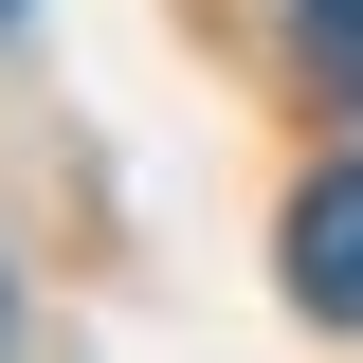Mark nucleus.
I'll list each match as a JSON object with an SVG mask.
<instances>
[{"instance_id": "nucleus-3", "label": "nucleus", "mask_w": 363, "mask_h": 363, "mask_svg": "<svg viewBox=\"0 0 363 363\" xmlns=\"http://www.w3.org/2000/svg\"><path fill=\"white\" fill-rule=\"evenodd\" d=\"M0 345H18V291H0Z\"/></svg>"}, {"instance_id": "nucleus-2", "label": "nucleus", "mask_w": 363, "mask_h": 363, "mask_svg": "<svg viewBox=\"0 0 363 363\" xmlns=\"http://www.w3.org/2000/svg\"><path fill=\"white\" fill-rule=\"evenodd\" d=\"M291 37H309V73H345V91H363V0H291Z\"/></svg>"}, {"instance_id": "nucleus-4", "label": "nucleus", "mask_w": 363, "mask_h": 363, "mask_svg": "<svg viewBox=\"0 0 363 363\" xmlns=\"http://www.w3.org/2000/svg\"><path fill=\"white\" fill-rule=\"evenodd\" d=\"M0 37H18V0H0Z\"/></svg>"}, {"instance_id": "nucleus-1", "label": "nucleus", "mask_w": 363, "mask_h": 363, "mask_svg": "<svg viewBox=\"0 0 363 363\" xmlns=\"http://www.w3.org/2000/svg\"><path fill=\"white\" fill-rule=\"evenodd\" d=\"M291 309L309 327H363V164H327L291 200Z\"/></svg>"}]
</instances>
